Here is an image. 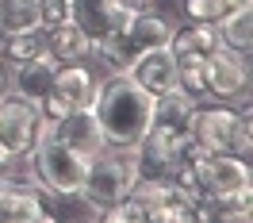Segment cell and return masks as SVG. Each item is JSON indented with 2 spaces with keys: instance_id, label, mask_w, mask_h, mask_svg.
I'll list each match as a JSON object with an SVG mask.
<instances>
[{
  "instance_id": "603a6c76",
  "label": "cell",
  "mask_w": 253,
  "mask_h": 223,
  "mask_svg": "<svg viewBox=\"0 0 253 223\" xmlns=\"http://www.w3.org/2000/svg\"><path fill=\"white\" fill-rule=\"evenodd\" d=\"M39 4V23L42 27H58L65 19H73V0H35Z\"/></svg>"
},
{
  "instance_id": "52a82bcc",
  "label": "cell",
  "mask_w": 253,
  "mask_h": 223,
  "mask_svg": "<svg viewBox=\"0 0 253 223\" xmlns=\"http://www.w3.org/2000/svg\"><path fill=\"white\" fill-rule=\"evenodd\" d=\"M192 154H204L200 146L188 139V131L165 127V123H150V131L138 143V162H142V173H173L176 166Z\"/></svg>"
},
{
  "instance_id": "7c38bea8",
  "label": "cell",
  "mask_w": 253,
  "mask_h": 223,
  "mask_svg": "<svg viewBox=\"0 0 253 223\" xmlns=\"http://www.w3.org/2000/svg\"><path fill=\"white\" fill-rule=\"evenodd\" d=\"M130 81L138 85V89H146L150 96H161L169 93V89H176V58L169 47H158V50H146L142 58H134L130 62Z\"/></svg>"
},
{
  "instance_id": "5bb4252c",
  "label": "cell",
  "mask_w": 253,
  "mask_h": 223,
  "mask_svg": "<svg viewBox=\"0 0 253 223\" xmlns=\"http://www.w3.org/2000/svg\"><path fill=\"white\" fill-rule=\"evenodd\" d=\"M54 69L58 62L42 54V58H35V62H23V65H12V73H8V89L12 96L19 100H27L31 108H39V100L50 93V85H54Z\"/></svg>"
},
{
  "instance_id": "9a60e30c",
  "label": "cell",
  "mask_w": 253,
  "mask_h": 223,
  "mask_svg": "<svg viewBox=\"0 0 253 223\" xmlns=\"http://www.w3.org/2000/svg\"><path fill=\"white\" fill-rule=\"evenodd\" d=\"M42 39H46V54L54 58L58 65L65 62H92V39L84 35L77 19H65L58 27H42Z\"/></svg>"
},
{
  "instance_id": "e0dca14e",
  "label": "cell",
  "mask_w": 253,
  "mask_h": 223,
  "mask_svg": "<svg viewBox=\"0 0 253 223\" xmlns=\"http://www.w3.org/2000/svg\"><path fill=\"white\" fill-rule=\"evenodd\" d=\"M192 112H196V100L184 96L180 89H169V93L154 96V123H165V127H176V131H188Z\"/></svg>"
},
{
  "instance_id": "8fae6325",
  "label": "cell",
  "mask_w": 253,
  "mask_h": 223,
  "mask_svg": "<svg viewBox=\"0 0 253 223\" xmlns=\"http://www.w3.org/2000/svg\"><path fill=\"white\" fill-rule=\"evenodd\" d=\"M54 135H58L69 150H77L81 158H92V154H100V150L108 146L92 104H88V108H73L65 119H58V123H54Z\"/></svg>"
},
{
  "instance_id": "5b68a950",
  "label": "cell",
  "mask_w": 253,
  "mask_h": 223,
  "mask_svg": "<svg viewBox=\"0 0 253 223\" xmlns=\"http://www.w3.org/2000/svg\"><path fill=\"white\" fill-rule=\"evenodd\" d=\"M204 89L215 104H238L250 96V54H238L230 47H219L204 58Z\"/></svg>"
},
{
  "instance_id": "3957f363",
  "label": "cell",
  "mask_w": 253,
  "mask_h": 223,
  "mask_svg": "<svg viewBox=\"0 0 253 223\" xmlns=\"http://www.w3.org/2000/svg\"><path fill=\"white\" fill-rule=\"evenodd\" d=\"M142 177V162H138V146H104L100 154L88 158L84 169V185H81V204L88 212H104V208L119 204L130 196L134 181Z\"/></svg>"
},
{
  "instance_id": "cb8c5ba5",
  "label": "cell",
  "mask_w": 253,
  "mask_h": 223,
  "mask_svg": "<svg viewBox=\"0 0 253 223\" xmlns=\"http://www.w3.org/2000/svg\"><path fill=\"white\" fill-rule=\"evenodd\" d=\"M130 12H150V8H158V0H123Z\"/></svg>"
},
{
  "instance_id": "4fadbf2b",
  "label": "cell",
  "mask_w": 253,
  "mask_h": 223,
  "mask_svg": "<svg viewBox=\"0 0 253 223\" xmlns=\"http://www.w3.org/2000/svg\"><path fill=\"white\" fill-rule=\"evenodd\" d=\"M96 85H100V73L92 69V62H65L54 69L50 93L58 100H65L69 108H88L96 96Z\"/></svg>"
},
{
  "instance_id": "44dd1931",
  "label": "cell",
  "mask_w": 253,
  "mask_h": 223,
  "mask_svg": "<svg viewBox=\"0 0 253 223\" xmlns=\"http://www.w3.org/2000/svg\"><path fill=\"white\" fill-rule=\"evenodd\" d=\"M242 4H250V0H180V16L188 23H222Z\"/></svg>"
},
{
  "instance_id": "d6986e66",
  "label": "cell",
  "mask_w": 253,
  "mask_h": 223,
  "mask_svg": "<svg viewBox=\"0 0 253 223\" xmlns=\"http://www.w3.org/2000/svg\"><path fill=\"white\" fill-rule=\"evenodd\" d=\"M46 54V39H42V27L39 31H23V35H8V39H0V58L12 65H23V62H35V58H42Z\"/></svg>"
},
{
  "instance_id": "30bf717a",
  "label": "cell",
  "mask_w": 253,
  "mask_h": 223,
  "mask_svg": "<svg viewBox=\"0 0 253 223\" xmlns=\"http://www.w3.org/2000/svg\"><path fill=\"white\" fill-rule=\"evenodd\" d=\"M73 19H77L84 35L92 43H104L111 35H119L134 19V12L126 8L123 0H73Z\"/></svg>"
},
{
  "instance_id": "7a4b0ae2",
  "label": "cell",
  "mask_w": 253,
  "mask_h": 223,
  "mask_svg": "<svg viewBox=\"0 0 253 223\" xmlns=\"http://www.w3.org/2000/svg\"><path fill=\"white\" fill-rule=\"evenodd\" d=\"M19 169L31 177L39 189H46L50 196H58V200H77V196H81V185H84L88 158H81L77 150H69V146L54 135V123L39 115L35 146H31V154L23 158Z\"/></svg>"
},
{
  "instance_id": "ffe728a7",
  "label": "cell",
  "mask_w": 253,
  "mask_h": 223,
  "mask_svg": "<svg viewBox=\"0 0 253 223\" xmlns=\"http://www.w3.org/2000/svg\"><path fill=\"white\" fill-rule=\"evenodd\" d=\"M215 27H219L222 47L238 50V54H250L253 50V12H250V4H242L238 12H230V16L222 19V23H215Z\"/></svg>"
},
{
  "instance_id": "2e32d148",
  "label": "cell",
  "mask_w": 253,
  "mask_h": 223,
  "mask_svg": "<svg viewBox=\"0 0 253 223\" xmlns=\"http://www.w3.org/2000/svg\"><path fill=\"white\" fill-rule=\"evenodd\" d=\"M219 47H222V39H219V27H215V23H188V19H180L173 27V39H169L173 58H180V54L207 58V54H215Z\"/></svg>"
},
{
  "instance_id": "83f0119b",
  "label": "cell",
  "mask_w": 253,
  "mask_h": 223,
  "mask_svg": "<svg viewBox=\"0 0 253 223\" xmlns=\"http://www.w3.org/2000/svg\"><path fill=\"white\" fill-rule=\"evenodd\" d=\"M250 223H253V220H250Z\"/></svg>"
},
{
  "instance_id": "d4e9b609",
  "label": "cell",
  "mask_w": 253,
  "mask_h": 223,
  "mask_svg": "<svg viewBox=\"0 0 253 223\" xmlns=\"http://www.w3.org/2000/svg\"><path fill=\"white\" fill-rule=\"evenodd\" d=\"M8 73H12V69H8V62H4V58H0V100L12 93V89H8Z\"/></svg>"
},
{
  "instance_id": "7402d4cb",
  "label": "cell",
  "mask_w": 253,
  "mask_h": 223,
  "mask_svg": "<svg viewBox=\"0 0 253 223\" xmlns=\"http://www.w3.org/2000/svg\"><path fill=\"white\" fill-rule=\"evenodd\" d=\"M96 223H150V208H142L134 196H123L119 204L96 212Z\"/></svg>"
},
{
  "instance_id": "4316f807",
  "label": "cell",
  "mask_w": 253,
  "mask_h": 223,
  "mask_svg": "<svg viewBox=\"0 0 253 223\" xmlns=\"http://www.w3.org/2000/svg\"><path fill=\"white\" fill-rule=\"evenodd\" d=\"M69 223H96V220H69Z\"/></svg>"
},
{
  "instance_id": "277c9868",
  "label": "cell",
  "mask_w": 253,
  "mask_h": 223,
  "mask_svg": "<svg viewBox=\"0 0 253 223\" xmlns=\"http://www.w3.org/2000/svg\"><path fill=\"white\" fill-rule=\"evenodd\" d=\"M173 27L176 19L150 8V12H134V19L126 23L119 35H111L104 43L92 47V62L104 65V73H126L134 58H142L146 50H158V47H169L173 39Z\"/></svg>"
},
{
  "instance_id": "6da1fadb",
  "label": "cell",
  "mask_w": 253,
  "mask_h": 223,
  "mask_svg": "<svg viewBox=\"0 0 253 223\" xmlns=\"http://www.w3.org/2000/svg\"><path fill=\"white\" fill-rule=\"evenodd\" d=\"M92 112L108 146H138L154 123V96L138 89L130 73H100Z\"/></svg>"
},
{
  "instance_id": "ba28073f",
  "label": "cell",
  "mask_w": 253,
  "mask_h": 223,
  "mask_svg": "<svg viewBox=\"0 0 253 223\" xmlns=\"http://www.w3.org/2000/svg\"><path fill=\"white\" fill-rule=\"evenodd\" d=\"M184 162H188L196 185L204 189V196H222V192H238L253 185L250 162L234 158V154H192Z\"/></svg>"
},
{
  "instance_id": "8992f818",
  "label": "cell",
  "mask_w": 253,
  "mask_h": 223,
  "mask_svg": "<svg viewBox=\"0 0 253 223\" xmlns=\"http://www.w3.org/2000/svg\"><path fill=\"white\" fill-rule=\"evenodd\" d=\"M238 119H242V112L234 104L204 100V104H196V112L188 119V139L204 154H230L234 150V135H238Z\"/></svg>"
},
{
  "instance_id": "ac0fdd59",
  "label": "cell",
  "mask_w": 253,
  "mask_h": 223,
  "mask_svg": "<svg viewBox=\"0 0 253 223\" xmlns=\"http://www.w3.org/2000/svg\"><path fill=\"white\" fill-rule=\"evenodd\" d=\"M39 4L35 0H0V39L23 31H39Z\"/></svg>"
},
{
  "instance_id": "9c48e42d",
  "label": "cell",
  "mask_w": 253,
  "mask_h": 223,
  "mask_svg": "<svg viewBox=\"0 0 253 223\" xmlns=\"http://www.w3.org/2000/svg\"><path fill=\"white\" fill-rule=\"evenodd\" d=\"M35 135H39V112L27 100L8 93L0 100V146L12 158V166H23V158L35 146Z\"/></svg>"
},
{
  "instance_id": "484cf974",
  "label": "cell",
  "mask_w": 253,
  "mask_h": 223,
  "mask_svg": "<svg viewBox=\"0 0 253 223\" xmlns=\"http://www.w3.org/2000/svg\"><path fill=\"white\" fill-rule=\"evenodd\" d=\"M12 169H19V166H12V158H8V154H4V146H0V177L12 173Z\"/></svg>"
}]
</instances>
